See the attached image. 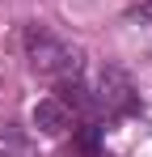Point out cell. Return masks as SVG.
Segmentation results:
<instances>
[{
  "label": "cell",
  "mask_w": 152,
  "mask_h": 157,
  "mask_svg": "<svg viewBox=\"0 0 152 157\" xmlns=\"http://www.w3.org/2000/svg\"><path fill=\"white\" fill-rule=\"evenodd\" d=\"M25 55H30V68L38 77H51V81H68L80 72V55L59 38L51 34L47 26H25Z\"/></svg>",
  "instance_id": "1"
},
{
  "label": "cell",
  "mask_w": 152,
  "mask_h": 157,
  "mask_svg": "<svg viewBox=\"0 0 152 157\" xmlns=\"http://www.w3.org/2000/svg\"><path fill=\"white\" fill-rule=\"evenodd\" d=\"M93 106H101L106 115H131L135 110V85L123 68L106 64L97 72V94H93Z\"/></svg>",
  "instance_id": "2"
},
{
  "label": "cell",
  "mask_w": 152,
  "mask_h": 157,
  "mask_svg": "<svg viewBox=\"0 0 152 157\" xmlns=\"http://www.w3.org/2000/svg\"><path fill=\"white\" fill-rule=\"evenodd\" d=\"M34 128L42 132V136H63V132L72 128V110L59 102V98H42V102H34Z\"/></svg>",
  "instance_id": "3"
},
{
  "label": "cell",
  "mask_w": 152,
  "mask_h": 157,
  "mask_svg": "<svg viewBox=\"0 0 152 157\" xmlns=\"http://www.w3.org/2000/svg\"><path fill=\"white\" fill-rule=\"evenodd\" d=\"M101 153V128L93 123H80L72 132V144H68V157H97Z\"/></svg>",
  "instance_id": "4"
},
{
  "label": "cell",
  "mask_w": 152,
  "mask_h": 157,
  "mask_svg": "<svg viewBox=\"0 0 152 157\" xmlns=\"http://www.w3.org/2000/svg\"><path fill=\"white\" fill-rule=\"evenodd\" d=\"M0 157H34L30 136L21 128H0Z\"/></svg>",
  "instance_id": "5"
},
{
  "label": "cell",
  "mask_w": 152,
  "mask_h": 157,
  "mask_svg": "<svg viewBox=\"0 0 152 157\" xmlns=\"http://www.w3.org/2000/svg\"><path fill=\"white\" fill-rule=\"evenodd\" d=\"M131 17H139V21H148V26H152V0H135Z\"/></svg>",
  "instance_id": "6"
}]
</instances>
